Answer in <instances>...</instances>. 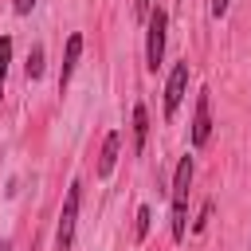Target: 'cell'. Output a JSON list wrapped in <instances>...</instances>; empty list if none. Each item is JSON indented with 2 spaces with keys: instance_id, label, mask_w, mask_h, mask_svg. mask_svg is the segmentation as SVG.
<instances>
[{
  "instance_id": "6da1fadb",
  "label": "cell",
  "mask_w": 251,
  "mask_h": 251,
  "mask_svg": "<svg viewBox=\"0 0 251 251\" xmlns=\"http://www.w3.org/2000/svg\"><path fill=\"white\" fill-rule=\"evenodd\" d=\"M192 157H180L176 176H173V239L180 243L188 235V184H192Z\"/></svg>"
},
{
  "instance_id": "7a4b0ae2",
  "label": "cell",
  "mask_w": 251,
  "mask_h": 251,
  "mask_svg": "<svg viewBox=\"0 0 251 251\" xmlns=\"http://www.w3.org/2000/svg\"><path fill=\"white\" fill-rule=\"evenodd\" d=\"M165 31H169V16L165 8H153L145 20V67L149 71H157L165 59Z\"/></svg>"
},
{
  "instance_id": "3957f363",
  "label": "cell",
  "mask_w": 251,
  "mask_h": 251,
  "mask_svg": "<svg viewBox=\"0 0 251 251\" xmlns=\"http://www.w3.org/2000/svg\"><path fill=\"white\" fill-rule=\"evenodd\" d=\"M78 200H82V184H71V188H67V200H63V212H59V227H55V251H71V247H75Z\"/></svg>"
},
{
  "instance_id": "277c9868",
  "label": "cell",
  "mask_w": 251,
  "mask_h": 251,
  "mask_svg": "<svg viewBox=\"0 0 251 251\" xmlns=\"http://www.w3.org/2000/svg\"><path fill=\"white\" fill-rule=\"evenodd\" d=\"M184 90H188V63H176L173 75H169V82H165V114H169V118L180 110Z\"/></svg>"
},
{
  "instance_id": "5b68a950",
  "label": "cell",
  "mask_w": 251,
  "mask_h": 251,
  "mask_svg": "<svg viewBox=\"0 0 251 251\" xmlns=\"http://www.w3.org/2000/svg\"><path fill=\"white\" fill-rule=\"evenodd\" d=\"M208 137H212V98H208V90H200L196 114H192V145L200 149V145H208Z\"/></svg>"
},
{
  "instance_id": "8992f818",
  "label": "cell",
  "mask_w": 251,
  "mask_h": 251,
  "mask_svg": "<svg viewBox=\"0 0 251 251\" xmlns=\"http://www.w3.org/2000/svg\"><path fill=\"white\" fill-rule=\"evenodd\" d=\"M118 149H122V133L114 129V133H106V141H102V157H98V176H110V173H114V165H118Z\"/></svg>"
},
{
  "instance_id": "52a82bcc",
  "label": "cell",
  "mask_w": 251,
  "mask_h": 251,
  "mask_svg": "<svg viewBox=\"0 0 251 251\" xmlns=\"http://www.w3.org/2000/svg\"><path fill=\"white\" fill-rule=\"evenodd\" d=\"M78 55H82V35L75 31V35L67 39V55H63V71H59V86H67V82H71V75H75V63H78Z\"/></svg>"
},
{
  "instance_id": "ba28073f",
  "label": "cell",
  "mask_w": 251,
  "mask_h": 251,
  "mask_svg": "<svg viewBox=\"0 0 251 251\" xmlns=\"http://www.w3.org/2000/svg\"><path fill=\"white\" fill-rule=\"evenodd\" d=\"M145 137H149V114H145V106L137 102V106H133V149H137V153L145 149Z\"/></svg>"
},
{
  "instance_id": "9c48e42d",
  "label": "cell",
  "mask_w": 251,
  "mask_h": 251,
  "mask_svg": "<svg viewBox=\"0 0 251 251\" xmlns=\"http://www.w3.org/2000/svg\"><path fill=\"white\" fill-rule=\"evenodd\" d=\"M8 63H12V39H0V98H4V78H8Z\"/></svg>"
},
{
  "instance_id": "30bf717a",
  "label": "cell",
  "mask_w": 251,
  "mask_h": 251,
  "mask_svg": "<svg viewBox=\"0 0 251 251\" xmlns=\"http://www.w3.org/2000/svg\"><path fill=\"white\" fill-rule=\"evenodd\" d=\"M149 224H153V212H149V204H141V208H137V224H133V235H137V239H145V235H149Z\"/></svg>"
},
{
  "instance_id": "8fae6325",
  "label": "cell",
  "mask_w": 251,
  "mask_h": 251,
  "mask_svg": "<svg viewBox=\"0 0 251 251\" xmlns=\"http://www.w3.org/2000/svg\"><path fill=\"white\" fill-rule=\"evenodd\" d=\"M39 75H43V47L35 43L31 55H27V78H39Z\"/></svg>"
},
{
  "instance_id": "7c38bea8",
  "label": "cell",
  "mask_w": 251,
  "mask_h": 251,
  "mask_svg": "<svg viewBox=\"0 0 251 251\" xmlns=\"http://www.w3.org/2000/svg\"><path fill=\"white\" fill-rule=\"evenodd\" d=\"M208 216H212V204H204V208H200V216H196V224H192V231H204V224H208Z\"/></svg>"
},
{
  "instance_id": "4fadbf2b",
  "label": "cell",
  "mask_w": 251,
  "mask_h": 251,
  "mask_svg": "<svg viewBox=\"0 0 251 251\" xmlns=\"http://www.w3.org/2000/svg\"><path fill=\"white\" fill-rule=\"evenodd\" d=\"M133 12H137L141 20H149V12H153V8H149V0H133Z\"/></svg>"
},
{
  "instance_id": "5bb4252c",
  "label": "cell",
  "mask_w": 251,
  "mask_h": 251,
  "mask_svg": "<svg viewBox=\"0 0 251 251\" xmlns=\"http://www.w3.org/2000/svg\"><path fill=\"white\" fill-rule=\"evenodd\" d=\"M227 4H231V0H212V16H216V20L227 16Z\"/></svg>"
},
{
  "instance_id": "9a60e30c",
  "label": "cell",
  "mask_w": 251,
  "mask_h": 251,
  "mask_svg": "<svg viewBox=\"0 0 251 251\" xmlns=\"http://www.w3.org/2000/svg\"><path fill=\"white\" fill-rule=\"evenodd\" d=\"M12 8H16V12H20V16H27V12H31V8H35V0H12Z\"/></svg>"
},
{
  "instance_id": "2e32d148",
  "label": "cell",
  "mask_w": 251,
  "mask_h": 251,
  "mask_svg": "<svg viewBox=\"0 0 251 251\" xmlns=\"http://www.w3.org/2000/svg\"><path fill=\"white\" fill-rule=\"evenodd\" d=\"M0 251H12V243H8V239H0Z\"/></svg>"
}]
</instances>
